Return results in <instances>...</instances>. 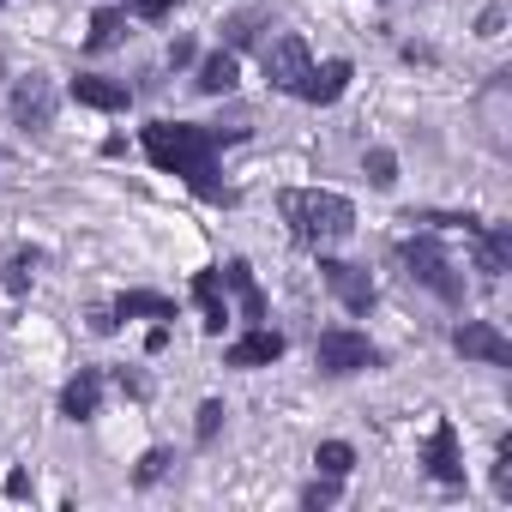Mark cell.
<instances>
[{
  "label": "cell",
  "instance_id": "obj_18",
  "mask_svg": "<svg viewBox=\"0 0 512 512\" xmlns=\"http://www.w3.org/2000/svg\"><path fill=\"white\" fill-rule=\"evenodd\" d=\"M121 37H127V13H121V7H103V13L91 19V37H85V49H91V55H103V49H115Z\"/></svg>",
  "mask_w": 512,
  "mask_h": 512
},
{
  "label": "cell",
  "instance_id": "obj_17",
  "mask_svg": "<svg viewBox=\"0 0 512 512\" xmlns=\"http://www.w3.org/2000/svg\"><path fill=\"white\" fill-rule=\"evenodd\" d=\"M506 260H512V229H506V223H494V229L482 235V247H476V272L500 278V272H506Z\"/></svg>",
  "mask_w": 512,
  "mask_h": 512
},
{
  "label": "cell",
  "instance_id": "obj_30",
  "mask_svg": "<svg viewBox=\"0 0 512 512\" xmlns=\"http://www.w3.org/2000/svg\"><path fill=\"white\" fill-rule=\"evenodd\" d=\"M91 332H115V308H97L91 314Z\"/></svg>",
  "mask_w": 512,
  "mask_h": 512
},
{
  "label": "cell",
  "instance_id": "obj_28",
  "mask_svg": "<svg viewBox=\"0 0 512 512\" xmlns=\"http://www.w3.org/2000/svg\"><path fill=\"white\" fill-rule=\"evenodd\" d=\"M187 61H193V43H187V37H175V43H169V67H187Z\"/></svg>",
  "mask_w": 512,
  "mask_h": 512
},
{
  "label": "cell",
  "instance_id": "obj_19",
  "mask_svg": "<svg viewBox=\"0 0 512 512\" xmlns=\"http://www.w3.org/2000/svg\"><path fill=\"white\" fill-rule=\"evenodd\" d=\"M199 91H205V97L235 91V55H229V49H223V55H211V61L199 67Z\"/></svg>",
  "mask_w": 512,
  "mask_h": 512
},
{
  "label": "cell",
  "instance_id": "obj_21",
  "mask_svg": "<svg viewBox=\"0 0 512 512\" xmlns=\"http://www.w3.org/2000/svg\"><path fill=\"white\" fill-rule=\"evenodd\" d=\"M314 464H320L326 476H338V482H344V476L356 470V452H350V440H326V446L314 452Z\"/></svg>",
  "mask_w": 512,
  "mask_h": 512
},
{
  "label": "cell",
  "instance_id": "obj_24",
  "mask_svg": "<svg viewBox=\"0 0 512 512\" xmlns=\"http://www.w3.org/2000/svg\"><path fill=\"white\" fill-rule=\"evenodd\" d=\"M169 464H175V458H169V452H163V446H151V452H145V458H139V470H133V482H139V488H151V482H157V476H169Z\"/></svg>",
  "mask_w": 512,
  "mask_h": 512
},
{
  "label": "cell",
  "instance_id": "obj_27",
  "mask_svg": "<svg viewBox=\"0 0 512 512\" xmlns=\"http://www.w3.org/2000/svg\"><path fill=\"white\" fill-rule=\"evenodd\" d=\"M133 7H139V19H163V13L175 7V0H133Z\"/></svg>",
  "mask_w": 512,
  "mask_h": 512
},
{
  "label": "cell",
  "instance_id": "obj_15",
  "mask_svg": "<svg viewBox=\"0 0 512 512\" xmlns=\"http://www.w3.org/2000/svg\"><path fill=\"white\" fill-rule=\"evenodd\" d=\"M115 320H175V302L157 296V290H127L115 302Z\"/></svg>",
  "mask_w": 512,
  "mask_h": 512
},
{
  "label": "cell",
  "instance_id": "obj_6",
  "mask_svg": "<svg viewBox=\"0 0 512 512\" xmlns=\"http://www.w3.org/2000/svg\"><path fill=\"white\" fill-rule=\"evenodd\" d=\"M452 344H458V356H476L488 368H512V344H506V332L494 320H464L452 332Z\"/></svg>",
  "mask_w": 512,
  "mask_h": 512
},
{
  "label": "cell",
  "instance_id": "obj_29",
  "mask_svg": "<svg viewBox=\"0 0 512 512\" xmlns=\"http://www.w3.org/2000/svg\"><path fill=\"white\" fill-rule=\"evenodd\" d=\"M7 494L25 500V494H31V470H13V476H7Z\"/></svg>",
  "mask_w": 512,
  "mask_h": 512
},
{
  "label": "cell",
  "instance_id": "obj_1",
  "mask_svg": "<svg viewBox=\"0 0 512 512\" xmlns=\"http://www.w3.org/2000/svg\"><path fill=\"white\" fill-rule=\"evenodd\" d=\"M235 139H247V127H193V121H151V127L139 133L145 157H151L157 169H169V175H187L199 199H229V193L217 187V163H211V157H217L223 145H235Z\"/></svg>",
  "mask_w": 512,
  "mask_h": 512
},
{
  "label": "cell",
  "instance_id": "obj_20",
  "mask_svg": "<svg viewBox=\"0 0 512 512\" xmlns=\"http://www.w3.org/2000/svg\"><path fill=\"white\" fill-rule=\"evenodd\" d=\"M260 25H266V13H260V7H247V13L223 19V43H229V49H247V43H260Z\"/></svg>",
  "mask_w": 512,
  "mask_h": 512
},
{
  "label": "cell",
  "instance_id": "obj_14",
  "mask_svg": "<svg viewBox=\"0 0 512 512\" xmlns=\"http://www.w3.org/2000/svg\"><path fill=\"white\" fill-rule=\"evenodd\" d=\"M229 290H235V302H241V314L247 320H266V296H260V284H253V272H247V260H229L223 272H217Z\"/></svg>",
  "mask_w": 512,
  "mask_h": 512
},
{
  "label": "cell",
  "instance_id": "obj_25",
  "mask_svg": "<svg viewBox=\"0 0 512 512\" xmlns=\"http://www.w3.org/2000/svg\"><path fill=\"white\" fill-rule=\"evenodd\" d=\"M494 494L512 500V440H500V464H494Z\"/></svg>",
  "mask_w": 512,
  "mask_h": 512
},
{
  "label": "cell",
  "instance_id": "obj_9",
  "mask_svg": "<svg viewBox=\"0 0 512 512\" xmlns=\"http://www.w3.org/2000/svg\"><path fill=\"white\" fill-rule=\"evenodd\" d=\"M97 404H103V374H97V368H79V374L61 386V416H67V422H91Z\"/></svg>",
  "mask_w": 512,
  "mask_h": 512
},
{
  "label": "cell",
  "instance_id": "obj_12",
  "mask_svg": "<svg viewBox=\"0 0 512 512\" xmlns=\"http://www.w3.org/2000/svg\"><path fill=\"white\" fill-rule=\"evenodd\" d=\"M73 97H79L85 109H103V115H115V109L133 103V91H127L121 79H97V73H79V79H73Z\"/></svg>",
  "mask_w": 512,
  "mask_h": 512
},
{
  "label": "cell",
  "instance_id": "obj_13",
  "mask_svg": "<svg viewBox=\"0 0 512 512\" xmlns=\"http://www.w3.org/2000/svg\"><path fill=\"white\" fill-rule=\"evenodd\" d=\"M344 85H350V61H326V67H308V79H302V91L296 97H308V103H338L344 97Z\"/></svg>",
  "mask_w": 512,
  "mask_h": 512
},
{
  "label": "cell",
  "instance_id": "obj_26",
  "mask_svg": "<svg viewBox=\"0 0 512 512\" xmlns=\"http://www.w3.org/2000/svg\"><path fill=\"white\" fill-rule=\"evenodd\" d=\"M302 506H338V476H326V482H308V488H302Z\"/></svg>",
  "mask_w": 512,
  "mask_h": 512
},
{
  "label": "cell",
  "instance_id": "obj_23",
  "mask_svg": "<svg viewBox=\"0 0 512 512\" xmlns=\"http://www.w3.org/2000/svg\"><path fill=\"white\" fill-rule=\"evenodd\" d=\"M223 416H229V410H223V398H205V404H199V422H193V440H199V446H211V440H217V428H223Z\"/></svg>",
  "mask_w": 512,
  "mask_h": 512
},
{
  "label": "cell",
  "instance_id": "obj_22",
  "mask_svg": "<svg viewBox=\"0 0 512 512\" xmlns=\"http://www.w3.org/2000/svg\"><path fill=\"white\" fill-rule=\"evenodd\" d=\"M362 169H368V181H374L380 193H386V187H398V157H392L386 145H374V151L362 157Z\"/></svg>",
  "mask_w": 512,
  "mask_h": 512
},
{
  "label": "cell",
  "instance_id": "obj_5",
  "mask_svg": "<svg viewBox=\"0 0 512 512\" xmlns=\"http://www.w3.org/2000/svg\"><path fill=\"white\" fill-rule=\"evenodd\" d=\"M260 61H266V79L278 85V91H302V79H308V67H314V55H308V43L296 37V31H278L266 49H260Z\"/></svg>",
  "mask_w": 512,
  "mask_h": 512
},
{
  "label": "cell",
  "instance_id": "obj_4",
  "mask_svg": "<svg viewBox=\"0 0 512 512\" xmlns=\"http://www.w3.org/2000/svg\"><path fill=\"white\" fill-rule=\"evenodd\" d=\"M314 362H320V374H362V368H380V350H374L362 332L338 326V332H320Z\"/></svg>",
  "mask_w": 512,
  "mask_h": 512
},
{
  "label": "cell",
  "instance_id": "obj_11",
  "mask_svg": "<svg viewBox=\"0 0 512 512\" xmlns=\"http://www.w3.org/2000/svg\"><path fill=\"white\" fill-rule=\"evenodd\" d=\"M278 356H284V338H278V332H266V326H260V332H247V338H235V344L223 350V362H229V368H272Z\"/></svg>",
  "mask_w": 512,
  "mask_h": 512
},
{
  "label": "cell",
  "instance_id": "obj_16",
  "mask_svg": "<svg viewBox=\"0 0 512 512\" xmlns=\"http://www.w3.org/2000/svg\"><path fill=\"white\" fill-rule=\"evenodd\" d=\"M193 302H199V314H205V332H223L229 302H223V278H217V272H199V278H193Z\"/></svg>",
  "mask_w": 512,
  "mask_h": 512
},
{
  "label": "cell",
  "instance_id": "obj_8",
  "mask_svg": "<svg viewBox=\"0 0 512 512\" xmlns=\"http://www.w3.org/2000/svg\"><path fill=\"white\" fill-rule=\"evenodd\" d=\"M13 115H19V127H49L55 121V85L43 79V73H31V79H19L13 85Z\"/></svg>",
  "mask_w": 512,
  "mask_h": 512
},
{
  "label": "cell",
  "instance_id": "obj_2",
  "mask_svg": "<svg viewBox=\"0 0 512 512\" xmlns=\"http://www.w3.org/2000/svg\"><path fill=\"white\" fill-rule=\"evenodd\" d=\"M278 211H284L290 235L302 247H314V253L350 241V229H356V205L344 193H326V187H284L278 193Z\"/></svg>",
  "mask_w": 512,
  "mask_h": 512
},
{
  "label": "cell",
  "instance_id": "obj_3",
  "mask_svg": "<svg viewBox=\"0 0 512 512\" xmlns=\"http://www.w3.org/2000/svg\"><path fill=\"white\" fill-rule=\"evenodd\" d=\"M398 260H404V266H410V278H416L422 290H434L440 302H464V278L452 272V260L440 253V241H428V235L398 241Z\"/></svg>",
  "mask_w": 512,
  "mask_h": 512
},
{
  "label": "cell",
  "instance_id": "obj_10",
  "mask_svg": "<svg viewBox=\"0 0 512 512\" xmlns=\"http://www.w3.org/2000/svg\"><path fill=\"white\" fill-rule=\"evenodd\" d=\"M428 470H434V482H446V488L464 482V458H458V428H452V422H434V434H428Z\"/></svg>",
  "mask_w": 512,
  "mask_h": 512
},
{
  "label": "cell",
  "instance_id": "obj_7",
  "mask_svg": "<svg viewBox=\"0 0 512 512\" xmlns=\"http://www.w3.org/2000/svg\"><path fill=\"white\" fill-rule=\"evenodd\" d=\"M320 278H326V290H332L350 314H368V308H374V278H368L362 266H350V260H320Z\"/></svg>",
  "mask_w": 512,
  "mask_h": 512
}]
</instances>
